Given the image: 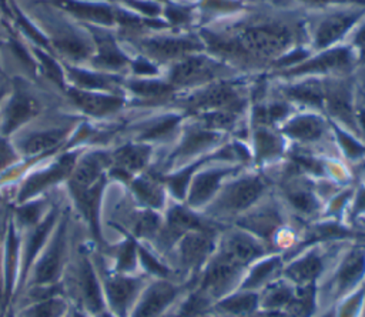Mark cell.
I'll return each instance as SVG.
<instances>
[{
	"instance_id": "6da1fadb",
	"label": "cell",
	"mask_w": 365,
	"mask_h": 317,
	"mask_svg": "<svg viewBox=\"0 0 365 317\" xmlns=\"http://www.w3.org/2000/svg\"><path fill=\"white\" fill-rule=\"evenodd\" d=\"M68 221L60 217L47 244L29 271L27 290H63L61 281L68 266Z\"/></svg>"
},
{
	"instance_id": "7a4b0ae2",
	"label": "cell",
	"mask_w": 365,
	"mask_h": 317,
	"mask_svg": "<svg viewBox=\"0 0 365 317\" xmlns=\"http://www.w3.org/2000/svg\"><path fill=\"white\" fill-rule=\"evenodd\" d=\"M66 273H68L64 274V277H67V284L61 283V286L70 304L80 307L93 317L107 310L101 278L90 251L81 250L76 263L67 266Z\"/></svg>"
},
{
	"instance_id": "3957f363",
	"label": "cell",
	"mask_w": 365,
	"mask_h": 317,
	"mask_svg": "<svg viewBox=\"0 0 365 317\" xmlns=\"http://www.w3.org/2000/svg\"><path fill=\"white\" fill-rule=\"evenodd\" d=\"M97 271L101 278L107 310L114 317H128L138 297L141 281L137 277L124 273H115L113 270L110 273H103L100 268H97Z\"/></svg>"
},
{
	"instance_id": "277c9868",
	"label": "cell",
	"mask_w": 365,
	"mask_h": 317,
	"mask_svg": "<svg viewBox=\"0 0 365 317\" xmlns=\"http://www.w3.org/2000/svg\"><path fill=\"white\" fill-rule=\"evenodd\" d=\"M78 157V151L63 153L48 166L37 171H33L30 176H27L26 180L21 183L17 196L19 204L29 200H34L51 186L58 184L63 180H68Z\"/></svg>"
},
{
	"instance_id": "5b68a950",
	"label": "cell",
	"mask_w": 365,
	"mask_h": 317,
	"mask_svg": "<svg viewBox=\"0 0 365 317\" xmlns=\"http://www.w3.org/2000/svg\"><path fill=\"white\" fill-rule=\"evenodd\" d=\"M58 211L56 208H50L38 224L26 231H21V260L17 291L24 287L29 271L33 267L41 250L44 248V246L47 244L50 236L53 234L58 223Z\"/></svg>"
},
{
	"instance_id": "8992f818",
	"label": "cell",
	"mask_w": 365,
	"mask_h": 317,
	"mask_svg": "<svg viewBox=\"0 0 365 317\" xmlns=\"http://www.w3.org/2000/svg\"><path fill=\"white\" fill-rule=\"evenodd\" d=\"M104 186H106V177L90 187L70 190L78 213L83 216L84 221L87 223L90 236L96 247L104 246V238H103L101 226H100V211H101Z\"/></svg>"
},
{
	"instance_id": "52a82bcc",
	"label": "cell",
	"mask_w": 365,
	"mask_h": 317,
	"mask_svg": "<svg viewBox=\"0 0 365 317\" xmlns=\"http://www.w3.org/2000/svg\"><path fill=\"white\" fill-rule=\"evenodd\" d=\"M41 111L40 101L24 91H16L3 109L0 119L1 136L9 137Z\"/></svg>"
},
{
	"instance_id": "ba28073f",
	"label": "cell",
	"mask_w": 365,
	"mask_h": 317,
	"mask_svg": "<svg viewBox=\"0 0 365 317\" xmlns=\"http://www.w3.org/2000/svg\"><path fill=\"white\" fill-rule=\"evenodd\" d=\"M68 126H56L24 134L14 146L20 156L33 158L54 151L68 137Z\"/></svg>"
},
{
	"instance_id": "9c48e42d",
	"label": "cell",
	"mask_w": 365,
	"mask_h": 317,
	"mask_svg": "<svg viewBox=\"0 0 365 317\" xmlns=\"http://www.w3.org/2000/svg\"><path fill=\"white\" fill-rule=\"evenodd\" d=\"M70 97L83 113L93 117L108 116L123 106V100L118 96L101 93L98 90L71 89Z\"/></svg>"
},
{
	"instance_id": "30bf717a",
	"label": "cell",
	"mask_w": 365,
	"mask_h": 317,
	"mask_svg": "<svg viewBox=\"0 0 365 317\" xmlns=\"http://www.w3.org/2000/svg\"><path fill=\"white\" fill-rule=\"evenodd\" d=\"M150 157V149L140 144H125L111 154V174L125 178L133 171L141 170Z\"/></svg>"
},
{
	"instance_id": "8fae6325",
	"label": "cell",
	"mask_w": 365,
	"mask_h": 317,
	"mask_svg": "<svg viewBox=\"0 0 365 317\" xmlns=\"http://www.w3.org/2000/svg\"><path fill=\"white\" fill-rule=\"evenodd\" d=\"M175 290L171 284L158 281L148 287L131 311V317H157L174 298Z\"/></svg>"
},
{
	"instance_id": "7c38bea8",
	"label": "cell",
	"mask_w": 365,
	"mask_h": 317,
	"mask_svg": "<svg viewBox=\"0 0 365 317\" xmlns=\"http://www.w3.org/2000/svg\"><path fill=\"white\" fill-rule=\"evenodd\" d=\"M70 307L68 298L63 293H53L29 300L16 310V317H64Z\"/></svg>"
},
{
	"instance_id": "4fadbf2b",
	"label": "cell",
	"mask_w": 365,
	"mask_h": 317,
	"mask_svg": "<svg viewBox=\"0 0 365 317\" xmlns=\"http://www.w3.org/2000/svg\"><path fill=\"white\" fill-rule=\"evenodd\" d=\"M215 71L214 64L204 56H192L181 60L171 70V80L180 84H188L201 79H208Z\"/></svg>"
},
{
	"instance_id": "5bb4252c",
	"label": "cell",
	"mask_w": 365,
	"mask_h": 317,
	"mask_svg": "<svg viewBox=\"0 0 365 317\" xmlns=\"http://www.w3.org/2000/svg\"><path fill=\"white\" fill-rule=\"evenodd\" d=\"M264 190V184L258 177H247L234 183L224 197L225 206L232 210H242L252 204Z\"/></svg>"
},
{
	"instance_id": "9a60e30c",
	"label": "cell",
	"mask_w": 365,
	"mask_h": 317,
	"mask_svg": "<svg viewBox=\"0 0 365 317\" xmlns=\"http://www.w3.org/2000/svg\"><path fill=\"white\" fill-rule=\"evenodd\" d=\"M356 20V14L354 13H339L324 20L315 34V44L318 47H327L344 36L348 29Z\"/></svg>"
},
{
	"instance_id": "2e32d148",
	"label": "cell",
	"mask_w": 365,
	"mask_h": 317,
	"mask_svg": "<svg viewBox=\"0 0 365 317\" xmlns=\"http://www.w3.org/2000/svg\"><path fill=\"white\" fill-rule=\"evenodd\" d=\"M197 43L188 39H177V37H160L153 39L145 43V49L150 54L158 59H174L182 56L185 53H191L197 49Z\"/></svg>"
},
{
	"instance_id": "e0dca14e",
	"label": "cell",
	"mask_w": 365,
	"mask_h": 317,
	"mask_svg": "<svg viewBox=\"0 0 365 317\" xmlns=\"http://www.w3.org/2000/svg\"><path fill=\"white\" fill-rule=\"evenodd\" d=\"M225 173L227 170H208L198 174L190 191V203L192 206H198L207 201L218 188L220 180L224 177Z\"/></svg>"
},
{
	"instance_id": "ac0fdd59",
	"label": "cell",
	"mask_w": 365,
	"mask_h": 317,
	"mask_svg": "<svg viewBox=\"0 0 365 317\" xmlns=\"http://www.w3.org/2000/svg\"><path fill=\"white\" fill-rule=\"evenodd\" d=\"M108 251L114 261L113 271L130 274L135 268L138 263V253H137V243L134 238L128 237L123 240L120 244L111 247V250Z\"/></svg>"
},
{
	"instance_id": "d6986e66",
	"label": "cell",
	"mask_w": 365,
	"mask_h": 317,
	"mask_svg": "<svg viewBox=\"0 0 365 317\" xmlns=\"http://www.w3.org/2000/svg\"><path fill=\"white\" fill-rule=\"evenodd\" d=\"M324 131V124L319 117L312 114H304L292 119L285 126V133L299 140L318 139Z\"/></svg>"
},
{
	"instance_id": "ffe728a7",
	"label": "cell",
	"mask_w": 365,
	"mask_h": 317,
	"mask_svg": "<svg viewBox=\"0 0 365 317\" xmlns=\"http://www.w3.org/2000/svg\"><path fill=\"white\" fill-rule=\"evenodd\" d=\"M258 246L248 237L242 234H235L231 238H228L225 244L224 258L240 264L244 261H248L254 258L258 254Z\"/></svg>"
},
{
	"instance_id": "44dd1931",
	"label": "cell",
	"mask_w": 365,
	"mask_h": 317,
	"mask_svg": "<svg viewBox=\"0 0 365 317\" xmlns=\"http://www.w3.org/2000/svg\"><path fill=\"white\" fill-rule=\"evenodd\" d=\"M131 188L137 200L148 207H160L164 201V191L161 186L150 177H138L133 180Z\"/></svg>"
},
{
	"instance_id": "7402d4cb",
	"label": "cell",
	"mask_w": 365,
	"mask_h": 317,
	"mask_svg": "<svg viewBox=\"0 0 365 317\" xmlns=\"http://www.w3.org/2000/svg\"><path fill=\"white\" fill-rule=\"evenodd\" d=\"M351 54L346 49H335L331 51H327L325 54L317 57L315 60L305 63L301 66V69H295V73H307L311 70H329V69H341L349 64Z\"/></svg>"
},
{
	"instance_id": "603a6c76",
	"label": "cell",
	"mask_w": 365,
	"mask_h": 317,
	"mask_svg": "<svg viewBox=\"0 0 365 317\" xmlns=\"http://www.w3.org/2000/svg\"><path fill=\"white\" fill-rule=\"evenodd\" d=\"M210 248H211V241L208 237H205L204 234L192 233V234H188L181 241L180 251H181L182 260L187 264H195V263H200L207 256Z\"/></svg>"
},
{
	"instance_id": "cb8c5ba5",
	"label": "cell",
	"mask_w": 365,
	"mask_h": 317,
	"mask_svg": "<svg viewBox=\"0 0 365 317\" xmlns=\"http://www.w3.org/2000/svg\"><path fill=\"white\" fill-rule=\"evenodd\" d=\"M365 271V253L362 250L352 251L339 268L338 281L342 288L352 286Z\"/></svg>"
},
{
	"instance_id": "d4e9b609",
	"label": "cell",
	"mask_w": 365,
	"mask_h": 317,
	"mask_svg": "<svg viewBox=\"0 0 365 317\" xmlns=\"http://www.w3.org/2000/svg\"><path fill=\"white\" fill-rule=\"evenodd\" d=\"M96 64L110 69H118L127 63L124 54L118 50L115 43L108 37L98 40V53L96 56Z\"/></svg>"
},
{
	"instance_id": "484cf974",
	"label": "cell",
	"mask_w": 365,
	"mask_h": 317,
	"mask_svg": "<svg viewBox=\"0 0 365 317\" xmlns=\"http://www.w3.org/2000/svg\"><path fill=\"white\" fill-rule=\"evenodd\" d=\"M322 268V264H321V260L314 256V254H309L307 257H304L302 260L294 263L289 268H288V274L295 280V281H299V283H305V281H309L312 278H315L319 271Z\"/></svg>"
},
{
	"instance_id": "4316f807",
	"label": "cell",
	"mask_w": 365,
	"mask_h": 317,
	"mask_svg": "<svg viewBox=\"0 0 365 317\" xmlns=\"http://www.w3.org/2000/svg\"><path fill=\"white\" fill-rule=\"evenodd\" d=\"M238 268V264L224 258L222 261L215 263L207 273L204 278V287H220L231 280V277L235 274Z\"/></svg>"
},
{
	"instance_id": "83f0119b",
	"label": "cell",
	"mask_w": 365,
	"mask_h": 317,
	"mask_svg": "<svg viewBox=\"0 0 365 317\" xmlns=\"http://www.w3.org/2000/svg\"><path fill=\"white\" fill-rule=\"evenodd\" d=\"M289 96L299 101L321 104L324 99V89L318 81H304L289 89Z\"/></svg>"
},
{
	"instance_id": "f1b7e54d",
	"label": "cell",
	"mask_w": 365,
	"mask_h": 317,
	"mask_svg": "<svg viewBox=\"0 0 365 317\" xmlns=\"http://www.w3.org/2000/svg\"><path fill=\"white\" fill-rule=\"evenodd\" d=\"M255 149L261 158H271L281 151V140L268 130H259L255 134Z\"/></svg>"
},
{
	"instance_id": "f546056e",
	"label": "cell",
	"mask_w": 365,
	"mask_h": 317,
	"mask_svg": "<svg viewBox=\"0 0 365 317\" xmlns=\"http://www.w3.org/2000/svg\"><path fill=\"white\" fill-rule=\"evenodd\" d=\"M200 226H201L200 220H197L192 214H190L181 207H174L168 213V227L174 234L182 230L200 228Z\"/></svg>"
},
{
	"instance_id": "4dcf8cb0",
	"label": "cell",
	"mask_w": 365,
	"mask_h": 317,
	"mask_svg": "<svg viewBox=\"0 0 365 317\" xmlns=\"http://www.w3.org/2000/svg\"><path fill=\"white\" fill-rule=\"evenodd\" d=\"M160 227V218L153 211H143L140 213L133 221V231L137 237L148 238L155 234Z\"/></svg>"
},
{
	"instance_id": "1f68e13d",
	"label": "cell",
	"mask_w": 365,
	"mask_h": 317,
	"mask_svg": "<svg viewBox=\"0 0 365 317\" xmlns=\"http://www.w3.org/2000/svg\"><path fill=\"white\" fill-rule=\"evenodd\" d=\"M215 140V134L210 133V131H194V133H190L185 140L182 141L181 144V149H180V154H192V153H197L198 150H202L205 149L207 146H210L211 143H214Z\"/></svg>"
},
{
	"instance_id": "d6a6232c",
	"label": "cell",
	"mask_w": 365,
	"mask_h": 317,
	"mask_svg": "<svg viewBox=\"0 0 365 317\" xmlns=\"http://www.w3.org/2000/svg\"><path fill=\"white\" fill-rule=\"evenodd\" d=\"M221 306L234 313H247L251 311L257 306V297L255 294H237L234 297H230L221 303Z\"/></svg>"
},
{
	"instance_id": "836d02e7",
	"label": "cell",
	"mask_w": 365,
	"mask_h": 317,
	"mask_svg": "<svg viewBox=\"0 0 365 317\" xmlns=\"http://www.w3.org/2000/svg\"><path fill=\"white\" fill-rule=\"evenodd\" d=\"M131 90H134L137 94L151 97V96H160L163 93H167L170 87L168 84L157 80H138L131 84Z\"/></svg>"
},
{
	"instance_id": "e575fe53",
	"label": "cell",
	"mask_w": 365,
	"mask_h": 317,
	"mask_svg": "<svg viewBox=\"0 0 365 317\" xmlns=\"http://www.w3.org/2000/svg\"><path fill=\"white\" fill-rule=\"evenodd\" d=\"M19 157L20 154L14 144H11L7 137L0 136V173L11 167L19 160Z\"/></svg>"
},
{
	"instance_id": "d590c367",
	"label": "cell",
	"mask_w": 365,
	"mask_h": 317,
	"mask_svg": "<svg viewBox=\"0 0 365 317\" xmlns=\"http://www.w3.org/2000/svg\"><path fill=\"white\" fill-rule=\"evenodd\" d=\"M137 253H138V260L141 263V266L148 271V273H153V274H157L160 277H164L167 274V268L165 266H163L150 251H147L144 247L138 246L137 244Z\"/></svg>"
},
{
	"instance_id": "8d00e7d4",
	"label": "cell",
	"mask_w": 365,
	"mask_h": 317,
	"mask_svg": "<svg viewBox=\"0 0 365 317\" xmlns=\"http://www.w3.org/2000/svg\"><path fill=\"white\" fill-rule=\"evenodd\" d=\"M277 264H278V258H269V260H265V261L259 263L252 270V273L250 274V277L247 278V281L244 284L245 286H255V284L261 283L262 280H265L274 271Z\"/></svg>"
},
{
	"instance_id": "74e56055",
	"label": "cell",
	"mask_w": 365,
	"mask_h": 317,
	"mask_svg": "<svg viewBox=\"0 0 365 317\" xmlns=\"http://www.w3.org/2000/svg\"><path fill=\"white\" fill-rule=\"evenodd\" d=\"M178 121V117L175 116H168L163 120H160L158 123H155L153 127H150L145 133H144V137L145 139H158L161 136H165L167 133H170L174 126L177 124Z\"/></svg>"
},
{
	"instance_id": "f35d334b",
	"label": "cell",
	"mask_w": 365,
	"mask_h": 317,
	"mask_svg": "<svg viewBox=\"0 0 365 317\" xmlns=\"http://www.w3.org/2000/svg\"><path fill=\"white\" fill-rule=\"evenodd\" d=\"M289 201L292 203L294 207L304 213H309L315 207V200L314 197L305 191V190H294L289 193Z\"/></svg>"
},
{
	"instance_id": "ab89813d",
	"label": "cell",
	"mask_w": 365,
	"mask_h": 317,
	"mask_svg": "<svg viewBox=\"0 0 365 317\" xmlns=\"http://www.w3.org/2000/svg\"><path fill=\"white\" fill-rule=\"evenodd\" d=\"M336 133H338V137H339V143H341L342 149L345 150L346 156H349L351 158H355V157L364 154L365 149L352 136L346 134L345 131H342L339 129L336 130Z\"/></svg>"
},
{
	"instance_id": "60d3db41",
	"label": "cell",
	"mask_w": 365,
	"mask_h": 317,
	"mask_svg": "<svg viewBox=\"0 0 365 317\" xmlns=\"http://www.w3.org/2000/svg\"><path fill=\"white\" fill-rule=\"evenodd\" d=\"M291 300V290L281 286V287H277L274 290H271V293L267 296V306L275 308V307H282L285 306L288 301Z\"/></svg>"
},
{
	"instance_id": "b9f144b4",
	"label": "cell",
	"mask_w": 365,
	"mask_h": 317,
	"mask_svg": "<svg viewBox=\"0 0 365 317\" xmlns=\"http://www.w3.org/2000/svg\"><path fill=\"white\" fill-rule=\"evenodd\" d=\"M234 121V116L228 111H218L207 116V123L214 127H228Z\"/></svg>"
},
{
	"instance_id": "7bdbcfd3",
	"label": "cell",
	"mask_w": 365,
	"mask_h": 317,
	"mask_svg": "<svg viewBox=\"0 0 365 317\" xmlns=\"http://www.w3.org/2000/svg\"><path fill=\"white\" fill-rule=\"evenodd\" d=\"M361 301V296H356L355 298H352L346 306L345 308L342 310V316L341 317H352L354 313L356 311V307H358V303Z\"/></svg>"
},
{
	"instance_id": "ee69618b",
	"label": "cell",
	"mask_w": 365,
	"mask_h": 317,
	"mask_svg": "<svg viewBox=\"0 0 365 317\" xmlns=\"http://www.w3.org/2000/svg\"><path fill=\"white\" fill-rule=\"evenodd\" d=\"M64 317H93V316L88 314L87 311L81 310L80 307H76V306L70 304V307H68L67 313L64 314Z\"/></svg>"
},
{
	"instance_id": "f6af8a7d",
	"label": "cell",
	"mask_w": 365,
	"mask_h": 317,
	"mask_svg": "<svg viewBox=\"0 0 365 317\" xmlns=\"http://www.w3.org/2000/svg\"><path fill=\"white\" fill-rule=\"evenodd\" d=\"M355 211H365V188H362L358 194L356 204H355Z\"/></svg>"
},
{
	"instance_id": "bcb514c9",
	"label": "cell",
	"mask_w": 365,
	"mask_h": 317,
	"mask_svg": "<svg viewBox=\"0 0 365 317\" xmlns=\"http://www.w3.org/2000/svg\"><path fill=\"white\" fill-rule=\"evenodd\" d=\"M358 120H359V124H361L362 130L365 131V109L358 111Z\"/></svg>"
},
{
	"instance_id": "7dc6e473",
	"label": "cell",
	"mask_w": 365,
	"mask_h": 317,
	"mask_svg": "<svg viewBox=\"0 0 365 317\" xmlns=\"http://www.w3.org/2000/svg\"><path fill=\"white\" fill-rule=\"evenodd\" d=\"M0 97H1V94H0Z\"/></svg>"
}]
</instances>
